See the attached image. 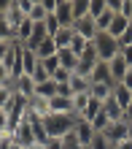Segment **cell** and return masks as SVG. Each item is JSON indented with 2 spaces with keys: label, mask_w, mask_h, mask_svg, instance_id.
Returning a JSON list of instances; mask_svg holds the SVG:
<instances>
[{
  "label": "cell",
  "mask_w": 132,
  "mask_h": 149,
  "mask_svg": "<svg viewBox=\"0 0 132 149\" xmlns=\"http://www.w3.org/2000/svg\"><path fill=\"white\" fill-rule=\"evenodd\" d=\"M43 127H46V136L51 141H59L62 136H67L76 127V117L73 114H49L43 119Z\"/></svg>",
  "instance_id": "obj_1"
},
{
  "label": "cell",
  "mask_w": 132,
  "mask_h": 149,
  "mask_svg": "<svg viewBox=\"0 0 132 149\" xmlns=\"http://www.w3.org/2000/svg\"><path fill=\"white\" fill-rule=\"evenodd\" d=\"M92 43H94V52H97V60H100V63H111V60L121 52L119 41L111 38L108 33H97V38H94Z\"/></svg>",
  "instance_id": "obj_2"
},
{
  "label": "cell",
  "mask_w": 132,
  "mask_h": 149,
  "mask_svg": "<svg viewBox=\"0 0 132 149\" xmlns=\"http://www.w3.org/2000/svg\"><path fill=\"white\" fill-rule=\"evenodd\" d=\"M11 144L22 146V149L35 146V133H32V122H30V119H22L19 125L11 130Z\"/></svg>",
  "instance_id": "obj_3"
},
{
  "label": "cell",
  "mask_w": 132,
  "mask_h": 149,
  "mask_svg": "<svg viewBox=\"0 0 132 149\" xmlns=\"http://www.w3.org/2000/svg\"><path fill=\"white\" fill-rule=\"evenodd\" d=\"M0 16H3V22L14 30V36H16V30H19V24L27 19V16H24V11H22V6H19V0H8Z\"/></svg>",
  "instance_id": "obj_4"
},
{
  "label": "cell",
  "mask_w": 132,
  "mask_h": 149,
  "mask_svg": "<svg viewBox=\"0 0 132 149\" xmlns=\"http://www.w3.org/2000/svg\"><path fill=\"white\" fill-rule=\"evenodd\" d=\"M102 136L111 141V146H116V144H121V141H127V138H129V122H127V119H124V122H111L108 130H105Z\"/></svg>",
  "instance_id": "obj_5"
},
{
  "label": "cell",
  "mask_w": 132,
  "mask_h": 149,
  "mask_svg": "<svg viewBox=\"0 0 132 149\" xmlns=\"http://www.w3.org/2000/svg\"><path fill=\"white\" fill-rule=\"evenodd\" d=\"M54 16H57L59 27H73V0H57Z\"/></svg>",
  "instance_id": "obj_6"
},
{
  "label": "cell",
  "mask_w": 132,
  "mask_h": 149,
  "mask_svg": "<svg viewBox=\"0 0 132 149\" xmlns=\"http://www.w3.org/2000/svg\"><path fill=\"white\" fill-rule=\"evenodd\" d=\"M73 30H76V36H81L84 41H89V43L97 38V27H94V19H92V16H86V19L76 22V24H73Z\"/></svg>",
  "instance_id": "obj_7"
},
{
  "label": "cell",
  "mask_w": 132,
  "mask_h": 149,
  "mask_svg": "<svg viewBox=\"0 0 132 149\" xmlns=\"http://www.w3.org/2000/svg\"><path fill=\"white\" fill-rule=\"evenodd\" d=\"M108 71H111V81H113V84H119L121 79L127 76V71H129V65L124 63V57H121V54H116V57H113L111 63H108Z\"/></svg>",
  "instance_id": "obj_8"
},
{
  "label": "cell",
  "mask_w": 132,
  "mask_h": 149,
  "mask_svg": "<svg viewBox=\"0 0 132 149\" xmlns=\"http://www.w3.org/2000/svg\"><path fill=\"white\" fill-rule=\"evenodd\" d=\"M73 130H76V136H78V144L86 149V146H89V141L94 138L92 125H89V122H84V119H76V127H73Z\"/></svg>",
  "instance_id": "obj_9"
},
{
  "label": "cell",
  "mask_w": 132,
  "mask_h": 149,
  "mask_svg": "<svg viewBox=\"0 0 132 149\" xmlns=\"http://www.w3.org/2000/svg\"><path fill=\"white\" fill-rule=\"evenodd\" d=\"M129 27H132V22H129V19H124L121 14H116V16H113V22H111V27H108V36L119 41V38L124 36Z\"/></svg>",
  "instance_id": "obj_10"
},
{
  "label": "cell",
  "mask_w": 132,
  "mask_h": 149,
  "mask_svg": "<svg viewBox=\"0 0 132 149\" xmlns=\"http://www.w3.org/2000/svg\"><path fill=\"white\" fill-rule=\"evenodd\" d=\"M32 52L38 54V60H49V57H57V52H59V49H57L54 38H49V36H46V38H43V41H41Z\"/></svg>",
  "instance_id": "obj_11"
},
{
  "label": "cell",
  "mask_w": 132,
  "mask_h": 149,
  "mask_svg": "<svg viewBox=\"0 0 132 149\" xmlns=\"http://www.w3.org/2000/svg\"><path fill=\"white\" fill-rule=\"evenodd\" d=\"M89 81L92 84H113L111 81V71H108V63H97L89 73Z\"/></svg>",
  "instance_id": "obj_12"
},
{
  "label": "cell",
  "mask_w": 132,
  "mask_h": 149,
  "mask_svg": "<svg viewBox=\"0 0 132 149\" xmlns=\"http://www.w3.org/2000/svg\"><path fill=\"white\" fill-rule=\"evenodd\" d=\"M67 87H70V92H73V95H78V92H89L92 81H89V76L70 73V79H67Z\"/></svg>",
  "instance_id": "obj_13"
},
{
  "label": "cell",
  "mask_w": 132,
  "mask_h": 149,
  "mask_svg": "<svg viewBox=\"0 0 132 149\" xmlns=\"http://www.w3.org/2000/svg\"><path fill=\"white\" fill-rule=\"evenodd\" d=\"M102 111H105V117H108L111 122H124V109H121L119 103L113 100V95L102 103Z\"/></svg>",
  "instance_id": "obj_14"
},
{
  "label": "cell",
  "mask_w": 132,
  "mask_h": 149,
  "mask_svg": "<svg viewBox=\"0 0 132 149\" xmlns=\"http://www.w3.org/2000/svg\"><path fill=\"white\" fill-rule=\"evenodd\" d=\"M89 100H92V95L89 92H78V95H70V111H73V117L78 119L81 117V111L89 106Z\"/></svg>",
  "instance_id": "obj_15"
},
{
  "label": "cell",
  "mask_w": 132,
  "mask_h": 149,
  "mask_svg": "<svg viewBox=\"0 0 132 149\" xmlns=\"http://www.w3.org/2000/svg\"><path fill=\"white\" fill-rule=\"evenodd\" d=\"M49 111L51 114H73V111H70V98H65V95H54V98L49 100Z\"/></svg>",
  "instance_id": "obj_16"
},
{
  "label": "cell",
  "mask_w": 132,
  "mask_h": 149,
  "mask_svg": "<svg viewBox=\"0 0 132 149\" xmlns=\"http://www.w3.org/2000/svg\"><path fill=\"white\" fill-rule=\"evenodd\" d=\"M46 16H49V11H46V6H43V0H32V8H30L27 19L35 22V24H43V22H46Z\"/></svg>",
  "instance_id": "obj_17"
},
{
  "label": "cell",
  "mask_w": 132,
  "mask_h": 149,
  "mask_svg": "<svg viewBox=\"0 0 132 149\" xmlns=\"http://www.w3.org/2000/svg\"><path fill=\"white\" fill-rule=\"evenodd\" d=\"M57 57H59V68H65V71L73 73L76 68H78V57H76L70 49H59V52H57Z\"/></svg>",
  "instance_id": "obj_18"
},
{
  "label": "cell",
  "mask_w": 132,
  "mask_h": 149,
  "mask_svg": "<svg viewBox=\"0 0 132 149\" xmlns=\"http://www.w3.org/2000/svg\"><path fill=\"white\" fill-rule=\"evenodd\" d=\"M14 90L19 92V95H24V98H32V95H35V81L24 73L22 79H16V81H14Z\"/></svg>",
  "instance_id": "obj_19"
},
{
  "label": "cell",
  "mask_w": 132,
  "mask_h": 149,
  "mask_svg": "<svg viewBox=\"0 0 132 149\" xmlns=\"http://www.w3.org/2000/svg\"><path fill=\"white\" fill-rule=\"evenodd\" d=\"M113 87H116V84H92V87H89V95H92L94 100L105 103V100L113 95Z\"/></svg>",
  "instance_id": "obj_20"
},
{
  "label": "cell",
  "mask_w": 132,
  "mask_h": 149,
  "mask_svg": "<svg viewBox=\"0 0 132 149\" xmlns=\"http://www.w3.org/2000/svg\"><path fill=\"white\" fill-rule=\"evenodd\" d=\"M38 63H41V60H38V54H35L32 49L22 46V65H24V73L30 76V73L35 71V68H38Z\"/></svg>",
  "instance_id": "obj_21"
},
{
  "label": "cell",
  "mask_w": 132,
  "mask_h": 149,
  "mask_svg": "<svg viewBox=\"0 0 132 149\" xmlns=\"http://www.w3.org/2000/svg\"><path fill=\"white\" fill-rule=\"evenodd\" d=\"M32 30H35V22L24 19V22L19 24V30H16V43H22V46H27V43H30V38H32Z\"/></svg>",
  "instance_id": "obj_22"
},
{
  "label": "cell",
  "mask_w": 132,
  "mask_h": 149,
  "mask_svg": "<svg viewBox=\"0 0 132 149\" xmlns=\"http://www.w3.org/2000/svg\"><path fill=\"white\" fill-rule=\"evenodd\" d=\"M73 36H76V30H73V27H59V33L54 36L57 49H67V46H70V41H73Z\"/></svg>",
  "instance_id": "obj_23"
},
{
  "label": "cell",
  "mask_w": 132,
  "mask_h": 149,
  "mask_svg": "<svg viewBox=\"0 0 132 149\" xmlns=\"http://www.w3.org/2000/svg\"><path fill=\"white\" fill-rule=\"evenodd\" d=\"M113 100H116V103H119L121 109H127L129 103H132V92L127 90V87H121V84H116V87H113Z\"/></svg>",
  "instance_id": "obj_24"
},
{
  "label": "cell",
  "mask_w": 132,
  "mask_h": 149,
  "mask_svg": "<svg viewBox=\"0 0 132 149\" xmlns=\"http://www.w3.org/2000/svg\"><path fill=\"white\" fill-rule=\"evenodd\" d=\"M14 95H16L14 84H6V87H0V111H8V106L14 103Z\"/></svg>",
  "instance_id": "obj_25"
},
{
  "label": "cell",
  "mask_w": 132,
  "mask_h": 149,
  "mask_svg": "<svg viewBox=\"0 0 132 149\" xmlns=\"http://www.w3.org/2000/svg\"><path fill=\"white\" fill-rule=\"evenodd\" d=\"M89 16V0H73V24Z\"/></svg>",
  "instance_id": "obj_26"
},
{
  "label": "cell",
  "mask_w": 132,
  "mask_h": 149,
  "mask_svg": "<svg viewBox=\"0 0 132 149\" xmlns=\"http://www.w3.org/2000/svg\"><path fill=\"white\" fill-rule=\"evenodd\" d=\"M35 95H38V98L51 100V98L57 95V84L51 81V79H49V81H43V84H35Z\"/></svg>",
  "instance_id": "obj_27"
},
{
  "label": "cell",
  "mask_w": 132,
  "mask_h": 149,
  "mask_svg": "<svg viewBox=\"0 0 132 149\" xmlns=\"http://www.w3.org/2000/svg\"><path fill=\"white\" fill-rule=\"evenodd\" d=\"M100 111H102V103L92 98V100H89V106H86V109L81 111V117H78V119H84V122H92V119H94V117H97V114H100Z\"/></svg>",
  "instance_id": "obj_28"
},
{
  "label": "cell",
  "mask_w": 132,
  "mask_h": 149,
  "mask_svg": "<svg viewBox=\"0 0 132 149\" xmlns=\"http://www.w3.org/2000/svg\"><path fill=\"white\" fill-rule=\"evenodd\" d=\"M113 14L111 8H105V14H100L97 19H94V27H97V33H108V27H111V22H113Z\"/></svg>",
  "instance_id": "obj_29"
},
{
  "label": "cell",
  "mask_w": 132,
  "mask_h": 149,
  "mask_svg": "<svg viewBox=\"0 0 132 149\" xmlns=\"http://www.w3.org/2000/svg\"><path fill=\"white\" fill-rule=\"evenodd\" d=\"M89 125H92V130H94V133H105V130H108V125H111V119L105 117V111H100L97 117L89 122Z\"/></svg>",
  "instance_id": "obj_30"
},
{
  "label": "cell",
  "mask_w": 132,
  "mask_h": 149,
  "mask_svg": "<svg viewBox=\"0 0 132 149\" xmlns=\"http://www.w3.org/2000/svg\"><path fill=\"white\" fill-rule=\"evenodd\" d=\"M86 46H89V41H84L81 36H73V41H70V46H67V49L73 52L76 57H81L84 52H86Z\"/></svg>",
  "instance_id": "obj_31"
},
{
  "label": "cell",
  "mask_w": 132,
  "mask_h": 149,
  "mask_svg": "<svg viewBox=\"0 0 132 149\" xmlns=\"http://www.w3.org/2000/svg\"><path fill=\"white\" fill-rule=\"evenodd\" d=\"M46 38V24H35V30H32V38H30V43H27V49H35L38 43Z\"/></svg>",
  "instance_id": "obj_32"
},
{
  "label": "cell",
  "mask_w": 132,
  "mask_h": 149,
  "mask_svg": "<svg viewBox=\"0 0 132 149\" xmlns=\"http://www.w3.org/2000/svg\"><path fill=\"white\" fill-rule=\"evenodd\" d=\"M86 149H113V146H111V141H108L102 133H94V138L89 141V146H86Z\"/></svg>",
  "instance_id": "obj_33"
},
{
  "label": "cell",
  "mask_w": 132,
  "mask_h": 149,
  "mask_svg": "<svg viewBox=\"0 0 132 149\" xmlns=\"http://www.w3.org/2000/svg\"><path fill=\"white\" fill-rule=\"evenodd\" d=\"M105 8H108L105 0H89V16L92 19H97L100 14H105Z\"/></svg>",
  "instance_id": "obj_34"
},
{
  "label": "cell",
  "mask_w": 132,
  "mask_h": 149,
  "mask_svg": "<svg viewBox=\"0 0 132 149\" xmlns=\"http://www.w3.org/2000/svg\"><path fill=\"white\" fill-rule=\"evenodd\" d=\"M43 24H46V36H49V38H54L57 33H59V22H57V16H54V14H49Z\"/></svg>",
  "instance_id": "obj_35"
},
{
  "label": "cell",
  "mask_w": 132,
  "mask_h": 149,
  "mask_svg": "<svg viewBox=\"0 0 132 149\" xmlns=\"http://www.w3.org/2000/svg\"><path fill=\"white\" fill-rule=\"evenodd\" d=\"M67 79H70V71H65V68H57V71L51 73V81L54 84H67Z\"/></svg>",
  "instance_id": "obj_36"
},
{
  "label": "cell",
  "mask_w": 132,
  "mask_h": 149,
  "mask_svg": "<svg viewBox=\"0 0 132 149\" xmlns=\"http://www.w3.org/2000/svg\"><path fill=\"white\" fill-rule=\"evenodd\" d=\"M59 141H62V146H65V149L81 146V144H78V136H76V130H70V133H67V136H62V138H59Z\"/></svg>",
  "instance_id": "obj_37"
},
{
  "label": "cell",
  "mask_w": 132,
  "mask_h": 149,
  "mask_svg": "<svg viewBox=\"0 0 132 149\" xmlns=\"http://www.w3.org/2000/svg\"><path fill=\"white\" fill-rule=\"evenodd\" d=\"M0 136H11V119L6 111H0Z\"/></svg>",
  "instance_id": "obj_38"
},
{
  "label": "cell",
  "mask_w": 132,
  "mask_h": 149,
  "mask_svg": "<svg viewBox=\"0 0 132 149\" xmlns=\"http://www.w3.org/2000/svg\"><path fill=\"white\" fill-rule=\"evenodd\" d=\"M41 63L46 65V71H49V73H54L57 68H59V57H49V60H41Z\"/></svg>",
  "instance_id": "obj_39"
},
{
  "label": "cell",
  "mask_w": 132,
  "mask_h": 149,
  "mask_svg": "<svg viewBox=\"0 0 132 149\" xmlns=\"http://www.w3.org/2000/svg\"><path fill=\"white\" fill-rule=\"evenodd\" d=\"M121 16L132 22V0H121Z\"/></svg>",
  "instance_id": "obj_40"
},
{
  "label": "cell",
  "mask_w": 132,
  "mask_h": 149,
  "mask_svg": "<svg viewBox=\"0 0 132 149\" xmlns=\"http://www.w3.org/2000/svg\"><path fill=\"white\" fill-rule=\"evenodd\" d=\"M119 54H121V57H124V63H127V65L132 68V46H127V49H121V52H119Z\"/></svg>",
  "instance_id": "obj_41"
},
{
  "label": "cell",
  "mask_w": 132,
  "mask_h": 149,
  "mask_svg": "<svg viewBox=\"0 0 132 149\" xmlns=\"http://www.w3.org/2000/svg\"><path fill=\"white\" fill-rule=\"evenodd\" d=\"M119 84H121V87H127V90L132 92V68H129V71H127V76H124V79H121V81H119Z\"/></svg>",
  "instance_id": "obj_42"
},
{
  "label": "cell",
  "mask_w": 132,
  "mask_h": 149,
  "mask_svg": "<svg viewBox=\"0 0 132 149\" xmlns=\"http://www.w3.org/2000/svg\"><path fill=\"white\" fill-rule=\"evenodd\" d=\"M19 6H22L24 16H27V14H30V8H32V0H19Z\"/></svg>",
  "instance_id": "obj_43"
},
{
  "label": "cell",
  "mask_w": 132,
  "mask_h": 149,
  "mask_svg": "<svg viewBox=\"0 0 132 149\" xmlns=\"http://www.w3.org/2000/svg\"><path fill=\"white\" fill-rule=\"evenodd\" d=\"M43 6H46V11H49V14H54V8H57V0H43Z\"/></svg>",
  "instance_id": "obj_44"
},
{
  "label": "cell",
  "mask_w": 132,
  "mask_h": 149,
  "mask_svg": "<svg viewBox=\"0 0 132 149\" xmlns=\"http://www.w3.org/2000/svg\"><path fill=\"white\" fill-rule=\"evenodd\" d=\"M11 146V136H0V149H8Z\"/></svg>",
  "instance_id": "obj_45"
},
{
  "label": "cell",
  "mask_w": 132,
  "mask_h": 149,
  "mask_svg": "<svg viewBox=\"0 0 132 149\" xmlns=\"http://www.w3.org/2000/svg\"><path fill=\"white\" fill-rule=\"evenodd\" d=\"M113 149H132V141H129V138H127V141H121V144H116V146H113Z\"/></svg>",
  "instance_id": "obj_46"
},
{
  "label": "cell",
  "mask_w": 132,
  "mask_h": 149,
  "mask_svg": "<svg viewBox=\"0 0 132 149\" xmlns=\"http://www.w3.org/2000/svg\"><path fill=\"white\" fill-rule=\"evenodd\" d=\"M46 149H65V146H62V141H49Z\"/></svg>",
  "instance_id": "obj_47"
},
{
  "label": "cell",
  "mask_w": 132,
  "mask_h": 149,
  "mask_svg": "<svg viewBox=\"0 0 132 149\" xmlns=\"http://www.w3.org/2000/svg\"><path fill=\"white\" fill-rule=\"evenodd\" d=\"M124 119H127V122H132V103L124 109Z\"/></svg>",
  "instance_id": "obj_48"
},
{
  "label": "cell",
  "mask_w": 132,
  "mask_h": 149,
  "mask_svg": "<svg viewBox=\"0 0 132 149\" xmlns=\"http://www.w3.org/2000/svg\"><path fill=\"white\" fill-rule=\"evenodd\" d=\"M30 149H46V146H38V144H35V146H30Z\"/></svg>",
  "instance_id": "obj_49"
},
{
  "label": "cell",
  "mask_w": 132,
  "mask_h": 149,
  "mask_svg": "<svg viewBox=\"0 0 132 149\" xmlns=\"http://www.w3.org/2000/svg\"><path fill=\"white\" fill-rule=\"evenodd\" d=\"M129 141H132V122H129Z\"/></svg>",
  "instance_id": "obj_50"
},
{
  "label": "cell",
  "mask_w": 132,
  "mask_h": 149,
  "mask_svg": "<svg viewBox=\"0 0 132 149\" xmlns=\"http://www.w3.org/2000/svg\"><path fill=\"white\" fill-rule=\"evenodd\" d=\"M8 149H22V146H16V144H11V146H8Z\"/></svg>",
  "instance_id": "obj_51"
},
{
  "label": "cell",
  "mask_w": 132,
  "mask_h": 149,
  "mask_svg": "<svg viewBox=\"0 0 132 149\" xmlns=\"http://www.w3.org/2000/svg\"><path fill=\"white\" fill-rule=\"evenodd\" d=\"M73 149H84V146H73Z\"/></svg>",
  "instance_id": "obj_52"
}]
</instances>
